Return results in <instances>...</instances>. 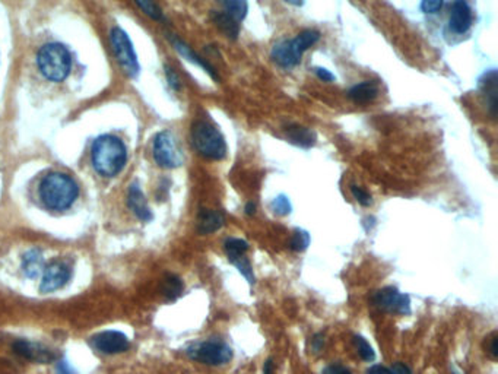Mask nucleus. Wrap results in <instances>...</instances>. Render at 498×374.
Returning <instances> with one entry per match:
<instances>
[{
    "label": "nucleus",
    "mask_w": 498,
    "mask_h": 374,
    "mask_svg": "<svg viewBox=\"0 0 498 374\" xmlns=\"http://www.w3.org/2000/svg\"><path fill=\"white\" fill-rule=\"evenodd\" d=\"M325 345V337H323V333H316L314 337L311 338V351L314 354H318L322 351Z\"/></svg>",
    "instance_id": "obj_36"
},
{
    "label": "nucleus",
    "mask_w": 498,
    "mask_h": 374,
    "mask_svg": "<svg viewBox=\"0 0 498 374\" xmlns=\"http://www.w3.org/2000/svg\"><path fill=\"white\" fill-rule=\"evenodd\" d=\"M192 145L199 155L211 161H223L228 152L223 133L206 120H197L193 123Z\"/></svg>",
    "instance_id": "obj_4"
},
{
    "label": "nucleus",
    "mask_w": 498,
    "mask_h": 374,
    "mask_svg": "<svg viewBox=\"0 0 498 374\" xmlns=\"http://www.w3.org/2000/svg\"><path fill=\"white\" fill-rule=\"evenodd\" d=\"M285 4L288 5H292V6H297V8H300L304 5V0H284Z\"/></svg>",
    "instance_id": "obj_42"
},
{
    "label": "nucleus",
    "mask_w": 498,
    "mask_h": 374,
    "mask_svg": "<svg viewBox=\"0 0 498 374\" xmlns=\"http://www.w3.org/2000/svg\"><path fill=\"white\" fill-rule=\"evenodd\" d=\"M127 206L129 209L135 213V216L137 220H141L144 223H149L152 218H154V215H152V211L149 209V205L145 199V194L141 189V186H139L137 182L132 183L129 186V192H127Z\"/></svg>",
    "instance_id": "obj_14"
},
{
    "label": "nucleus",
    "mask_w": 498,
    "mask_h": 374,
    "mask_svg": "<svg viewBox=\"0 0 498 374\" xmlns=\"http://www.w3.org/2000/svg\"><path fill=\"white\" fill-rule=\"evenodd\" d=\"M309 246H310V234L306 230L297 228L292 232V237H291V243H290L291 250L300 253V251L307 250Z\"/></svg>",
    "instance_id": "obj_25"
},
{
    "label": "nucleus",
    "mask_w": 498,
    "mask_h": 374,
    "mask_svg": "<svg viewBox=\"0 0 498 374\" xmlns=\"http://www.w3.org/2000/svg\"><path fill=\"white\" fill-rule=\"evenodd\" d=\"M37 65L46 80L62 82L70 73L72 57L63 44L50 43L38 50Z\"/></svg>",
    "instance_id": "obj_5"
},
{
    "label": "nucleus",
    "mask_w": 498,
    "mask_h": 374,
    "mask_svg": "<svg viewBox=\"0 0 498 374\" xmlns=\"http://www.w3.org/2000/svg\"><path fill=\"white\" fill-rule=\"evenodd\" d=\"M351 193H352V196H354V199L358 202V204H360L361 206H370L371 204H373V199H371V194H368L363 187H360V186H355V185H352L351 186Z\"/></svg>",
    "instance_id": "obj_30"
},
{
    "label": "nucleus",
    "mask_w": 498,
    "mask_h": 374,
    "mask_svg": "<svg viewBox=\"0 0 498 374\" xmlns=\"http://www.w3.org/2000/svg\"><path fill=\"white\" fill-rule=\"evenodd\" d=\"M39 198L51 211H65L70 208L79 196V186L65 173H50L39 183Z\"/></svg>",
    "instance_id": "obj_2"
},
{
    "label": "nucleus",
    "mask_w": 498,
    "mask_h": 374,
    "mask_svg": "<svg viewBox=\"0 0 498 374\" xmlns=\"http://www.w3.org/2000/svg\"><path fill=\"white\" fill-rule=\"evenodd\" d=\"M224 250L230 262H232L234 259L240 258V256L246 254L249 251V243L243 239H235V237H230L225 240L224 243Z\"/></svg>",
    "instance_id": "obj_24"
},
{
    "label": "nucleus",
    "mask_w": 498,
    "mask_h": 374,
    "mask_svg": "<svg viewBox=\"0 0 498 374\" xmlns=\"http://www.w3.org/2000/svg\"><path fill=\"white\" fill-rule=\"evenodd\" d=\"M225 224V213L216 209H201L197 213V232L212 234L221 230Z\"/></svg>",
    "instance_id": "obj_18"
},
{
    "label": "nucleus",
    "mask_w": 498,
    "mask_h": 374,
    "mask_svg": "<svg viewBox=\"0 0 498 374\" xmlns=\"http://www.w3.org/2000/svg\"><path fill=\"white\" fill-rule=\"evenodd\" d=\"M480 91L485 98L488 113L495 119L498 111V73L495 69H491L481 76Z\"/></svg>",
    "instance_id": "obj_15"
},
{
    "label": "nucleus",
    "mask_w": 498,
    "mask_h": 374,
    "mask_svg": "<svg viewBox=\"0 0 498 374\" xmlns=\"http://www.w3.org/2000/svg\"><path fill=\"white\" fill-rule=\"evenodd\" d=\"M218 2L223 6V12L238 24H242L249 13V0H218Z\"/></svg>",
    "instance_id": "obj_22"
},
{
    "label": "nucleus",
    "mask_w": 498,
    "mask_h": 374,
    "mask_svg": "<svg viewBox=\"0 0 498 374\" xmlns=\"http://www.w3.org/2000/svg\"><path fill=\"white\" fill-rule=\"evenodd\" d=\"M322 374H352V373L351 370H348L341 364H330L326 368H323Z\"/></svg>",
    "instance_id": "obj_35"
},
{
    "label": "nucleus",
    "mask_w": 498,
    "mask_h": 374,
    "mask_svg": "<svg viewBox=\"0 0 498 374\" xmlns=\"http://www.w3.org/2000/svg\"><path fill=\"white\" fill-rule=\"evenodd\" d=\"M444 0H421V9L425 13H437L442 9Z\"/></svg>",
    "instance_id": "obj_33"
},
{
    "label": "nucleus",
    "mask_w": 498,
    "mask_h": 374,
    "mask_svg": "<svg viewBox=\"0 0 498 374\" xmlns=\"http://www.w3.org/2000/svg\"><path fill=\"white\" fill-rule=\"evenodd\" d=\"M94 170L103 177L120 174L127 161V149L122 139L113 135H103L95 139L91 151Z\"/></svg>",
    "instance_id": "obj_1"
},
{
    "label": "nucleus",
    "mask_w": 498,
    "mask_h": 374,
    "mask_svg": "<svg viewBox=\"0 0 498 374\" xmlns=\"http://www.w3.org/2000/svg\"><path fill=\"white\" fill-rule=\"evenodd\" d=\"M72 277V270L65 262H53L43 270V280L39 284V291L47 294L63 288Z\"/></svg>",
    "instance_id": "obj_11"
},
{
    "label": "nucleus",
    "mask_w": 498,
    "mask_h": 374,
    "mask_svg": "<svg viewBox=\"0 0 498 374\" xmlns=\"http://www.w3.org/2000/svg\"><path fill=\"white\" fill-rule=\"evenodd\" d=\"M378 84L374 81H364L361 84L354 85L348 91V96L356 104H367L375 100L378 95Z\"/></svg>",
    "instance_id": "obj_20"
},
{
    "label": "nucleus",
    "mask_w": 498,
    "mask_h": 374,
    "mask_svg": "<svg viewBox=\"0 0 498 374\" xmlns=\"http://www.w3.org/2000/svg\"><path fill=\"white\" fill-rule=\"evenodd\" d=\"M187 357L201 364L218 367L225 366L232 359V348L223 339L211 338L208 341L193 342L186 349Z\"/></svg>",
    "instance_id": "obj_6"
},
{
    "label": "nucleus",
    "mask_w": 498,
    "mask_h": 374,
    "mask_svg": "<svg viewBox=\"0 0 498 374\" xmlns=\"http://www.w3.org/2000/svg\"><path fill=\"white\" fill-rule=\"evenodd\" d=\"M23 272L27 278L35 280L44 270V258L43 251L39 249H31L23 256V263H21Z\"/></svg>",
    "instance_id": "obj_19"
},
{
    "label": "nucleus",
    "mask_w": 498,
    "mask_h": 374,
    "mask_svg": "<svg viewBox=\"0 0 498 374\" xmlns=\"http://www.w3.org/2000/svg\"><path fill=\"white\" fill-rule=\"evenodd\" d=\"M170 42H171V44L174 46V49H175L178 53H180L185 58H187L189 62H192V63H194V65H197V66H201V68L212 77L213 81H219V75H218L216 69L206 61V58L199 56L190 46H187L185 42H182L180 38H177L175 35H170Z\"/></svg>",
    "instance_id": "obj_16"
},
{
    "label": "nucleus",
    "mask_w": 498,
    "mask_h": 374,
    "mask_svg": "<svg viewBox=\"0 0 498 374\" xmlns=\"http://www.w3.org/2000/svg\"><path fill=\"white\" fill-rule=\"evenodd\" d=\"M284 136L290 144L303 149H310L317 142L316 132L301 125H288L284 127Z\"/></svg>",
    "instance_id": "obj_17"
},
{
    "label": "nucleus",
    "mask_w": 498,
    "mask_h": 374,
    "mask_svg": "<svg viewBox=\"0 0 498 374\" xmlns=\"http://www.w3.org/2000/svg\"><path fill=\"white\" fill-rule=\"evenodd\" d=\"M371 303L382 311L392 314H411V299L408 294L401 292L394 287H385L377 289L371 295Z\"/></svg>",
    "instance_id": "obj_9"
},
{
    "label": "nucleus",
    "mask_w": 498,
    "mask_h": 374,
    "mask_svg": "<svg viewBox=\"0 0 498 374\" xmlns=\"http://www.w3.org/2000/svg\"><path fill=\"white\" fill-rule=\"evenodd\" d=\"M185 284L177 275H167L163 282V294L168 301H175L183 294Z\"/></svg>",
    "instance_id": "obj_23"
},
{
    "label": "nucleus",
    "mask_w": 498,
    "mask_h": 374,
    "mask_svg": "<svg viewBox=\"0 0 498 374\" xmlns=\"http://www.w3.org/2000/svg\"><path fill=\"white\" fill-rule=\"evenodd\" d=\"M110 43L118 65L122 66V69L130 77L137 76L139 70H141V66H139L137 56L135 53L129 35L122 28L114 27L110 32Z\"/></svg>",
    "instance_id": "obj_8"
},
{
    "label": "nucleus",
    "mask_w": 498,
    "mask_h": 374,
    "mask_svg": "<svg viewBox=\"0 0 498 374\" xmlns=\"http://www.w3.org/2000/svg\"><path fill=\"white\" fill-rule=\"evenodd\" d=\"M314 73L323 82H333L336 80V76L326 68H314Z\"/></svg>",
    "instance_id": "obj_34"
},
{
    "label": "nucleus",
    "mask_w": 498,
    "mask_h": 374,
    "mask_svg": "<svg viewBox=\"0 0 498 374\" xmlns=\"http://www.w3.org/2000/svg\"><path fill=\"white\" fill-rule=\"evenodd\" d=\"M89 345L94 351L106 356H114V354L126 352L130 347V342L125 333L118 330H104L99 332L89 339Z\"/></svg>",
    "instance_id": "obj_10"
},
{
    "label": "nucleus",
    "mask_w": 498,
    "mask_h": 374,
    "mask_svg": "<svg viewBox=\"0 0 498 374\" xmlns=\"http://www.w3.org/2000/svg\"><path fill=\"white\" fill-rule=\"evenodd\" d=\"M154 160L158 167L173 170L183 164V154L177 144L175 136L170 130H163L154 137Z\"/></svg>",
    "instance_id": "obj_7"
},
{
    "label": "nucleus",
    "mask_w": 498,
    "mask_h": 374,
    "mask_svg": "<svg viewBox=\"0 0 498 374\" xmlns=\"http://www.w3.org/2000/svg\"><path fill=\"white\" fill-rule=\"evenodd\" d=\"M211 18L212 23L227 38H230V40H237L238 35H240V24L234 21L231 16H228L223 11H213Z\"/></svg>",
    "instance_id": "obj_21"
},
{
    "label": "nucleus",
    "mask_w": 498,
    "mask_h": 374,
    "mask_svg": "<svg viewBox=\"0 0 498 374\" xmlns=\"http://www.w3.org/2000/svg\"><path fill=\"white\" fill-rule=\"evenodd\" d=\"M452 374H461V373H459V371H457L456 368H452Z\"/></svg>",
    "instance_id": "obj_43"
},
{
    "label": "nucleus",
    "mask_w": 498,
    "mask_h": 374,
    "mask_svg": "<svg viewBox=\"0 0 498 374\" xmlns=\"http://www.w3.org/2000/svg\"><path fill=\"white\" fill-rule=\"evenodd\" d=\"M231 263H232V265L238 269V272H240V273L243 275V277L247 280V282H249L250 285H254V282H256V281H254L253 268H251L250 261L246 258V254L240 256V258L234 259Z\"/></svg>",
    "instance_id": "obj_29"
},
{
    "label": "nucleus",
    "mask_w": 498,
    "mask_h": 374,
    "mask_svg": "<svg viewBox=\"0 0 498 374\" xmlns=\"http://www.w3.org/2000/svg\"><path fill=\"white\" fill-rule=\"evenodd\" d=\"M449 27L454 34H465L472 27V11L466 0H454L450 8Z\"/></svg>",
    "instance_id": "obj_13"
},
{
    "label": "nucleus",
    "mask_w": 498,
    "mask_h": 374,
    "mask_svg": "<svg viewBox=\"0 0 498 374\" xmlns=\"http://www.w3.org/2000/svg\"><path fill=\"white\" fill-rule=\"evenodd\" d=\"M133 2L147 16L154 19V21H161V19L164 18L163 11L159 9V6L154 2V0H133Z\"/></svg>",
    "instance_id": "obj_26"
},
{
    "label": "nucleus",
    "mask_w": 498,
    "mask_h": 374,
    "mask_svg": "<svg viewBox=\"0 0 498 374\" xmlns=\"http://www.w3.org/2000/svg\"><path fill=\"white\" fill-rule=\"evenodd\" d=\"M272 371H273V361L272 359H269L263 364V374H272Z\"/></svg>",
    "instance_id": "obj_40"
},
{
    "label": "nucleus",
    "mask_w": 498,
    "mask_h": 374,
    "mask_svg": "<svg viewBox=\"0 0 498 374\" xmlns=\"http://www.w3.org/2000/svg\"><path fill=\"white\" fill-rule=\"evenodd\" d=\"M56 373L57 374H76L70 366L66 363V361H58L57 366H56Z\"/></svg>",
    "instance_id": "obj_38"
},
{
    "label": "nucleus",
    "mask_w": 498,
    "mask_h": 374,
    "mask_svg": "<svg viewBox=\"0 0 498 374\" xmlns=\"http://www.w3.org/2000/svg\"><path fill=\"white\" fill-rule=\"evenodd\" d=\"M390 374H412V371L409 370L408 366H405L404 363H394L390 368Z\"/></svg>",
    "instance_id": "obj_37"
},
{
    "label": "nucleus",
    "mask_w": 498,
    "mask_h": 374,
    "mask_svg": "<svg viewBox=\"0 0 498 374\" xmlns=\"http://www.w3.org/2000/svg\"><path fill=\"white\" fill-rule=\"evenodd\" d=\"M244 212H246V215H253L254 212H256V204H253V202H249V204H246V206H244Z\"/></svg>",
    "instance_id": "obj_41"
},
{
    "label": "nucleus",
    "mask_w": 498,
    "mask_h": 374,
    "mask_svg": "<svg viewBox=\"0 0 498 374\" xmlns=\"http://www.w3.org/2000/svg\"><path fill=\"white\" fill-rule=\"evenodd\" d=\"M164 69H166V76H167L168 85H170L174 91H180L182 82H180V77H178V75L175 73V70H174L171 66H166Z\"/></svg>",
    "instance_id": "obj_32"
},
{
    "label": "nucleus",
    "mask_w": 498,
    "mask_h": 374,
    "mask_svg": "<svg viewBox=\"0 0 498 374\" xmlns=\"http://www.w3.org/2000/svg\"><path fill=\"white\" fill-rule=\"evenodd\" d=\"M367 374H390V370L386 368L385 366H371L368 370H367Z\"/></svg>",
    "instance_id": "obj_39"
},
{
    "label": "nucleus",
    "mask_w": 498,
    "mask_h": 374,
    "mask_svg": "<svg viewBox=\"0 0 498 374\" xmlns=\"http://www.w3.org/2000/svg\"><path fill=\"white\" fill-rule=\"evenodd\" d=\"M320 37L322 35L317 30H304L290 40L276 43L270 50V58L284 69L295 68L300 65L303 54L320 40Z\"/></svg>",
    "instance_id": "obj_3"
},
{
    "label": "nucleus",
    "mask_w": 498,
    "mask_h": 374,
    "mask_svg": "<svg viewBox=\"0 0 498 374\" xmlns=\"http://www.w3.org/2000/svg\"><path fill=\"white\" fill-rule=\"evenodd\" d=\"M270 209L273 211V213L280 215V216H287L292 212V205L288 196L285 194H278L276 198L272 201L270 204Z\"/></svg>",
    "instance_id": "obj_28"
},
{
    "label": "nucleus",
    "mask_w": 498,
    "mask_h": 374,
    "mask_svg": "<svg viewBox=\"0 0 498 374\" xmlns=\"http://www.w3.org/2000/svg\"><path fill=\"white\" fill-rule=\"evenodd\" d=\"M485 349L492 360L498 359V333L494 330L485 338Z\"/></svg>",
    "instance_id": "obj_31"
},
{
    "label": "nucleus",
    "mask_w": 498,
    "mask_h": 374,
    "mask_svg": "<svg viewBox=\"0 0 498 374\" xmlns=\"http://www.w3.org/2000/svg\"><path fill=\"white\" fill-rule=\"evenodd\" d=\"M13 352L18 354L19 357H24L27 360L31 361H37V363H51L56 360V354L53 351H50L49 348H46L42 344H32L27 339H18L13 345Z\"/></svg>",
    "instance_id": "obj_12"
},
{
    "label": "nucleus",
    "mask_w": 498,
    "mask_h": 374,
    "mask_svg": "<svg viewBox=\"0 0 498 374\" xmlns=\"http://www.w3.org/2000/svg\"><path fill=\"white\" fill-rule=\"evenodd\" d=\"M354 342L356 345L358 354H360V357L367 361V363H373L375 360V352L373 349V347L368 344V341L361 337V335H355L354 337Z\"/></svg>",
    "instance_id": "obj_27"
}]
</instances>
